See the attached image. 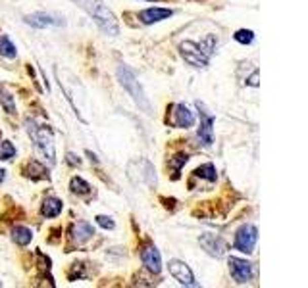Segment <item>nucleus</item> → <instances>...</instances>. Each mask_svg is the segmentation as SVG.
<instances>
[{
    "instance_id": "obj_20",
    "label": "nucleus",
    "mask_w": 308,
    "mask_h": 288,
    "mask_svg": "<svg viewBox=\"0 0 308 288\" xmlns=\"http://www.w3.org/2000/svg\"><path fill=\"white\" fill-rule=\"evenodd\" d=\"M25 175L27 177H31V179H47L48 177V173H47V169L41 165V163H37V162H31L25 167Z\"/></svg>"
},
{
    "instance_id": "obj_28",
    "label": "nucleus",
    "mask_w": 308,
    "mask_h": 288,
    "mask_svg": "<svg viewBox=\"0 0 308 288\" xmlns=\"http://www.w3.org/2000/svg\"><path fill=\"white\" fill-rule=\"evenodd\" d=\"M247 85L250 86H258V69H254V73L247 79Z\"/></svg>"
},
{
    "instance_id": "obj_6",
    "label": "nucleus",
    "mask_w": 308,
    "mask_h": 288,
    "mask_svg": "<svg viewBox=\"0 0 308 288\" xmlns=\"http://www.w3.org/2000/svg\"><path fill=\"white\" fill-rule=\"evenodd\" d=\"M179 52H181L183 60L187 62V64H191L195 67H206L208 66V58L202 54V50L199 48L197 42H192V40H185L179 44Z\"/></svg>"
},
{
    "instance_id": "obj_21",
    "label": "nucleus",
    "mask_w": 308,
    "mask_h": 288,
    "mask_svg": "<svg viewBox=\"0 0 308 288\" xmlns=\"http://www.w3.org/2000/svg\"><path fill=\"white\" fill-rule=\"evenodd\" d=\"M187 162H189V156H187V154H177V156L170 158V167L173 169V177H175V179L179 177V171H181V167Z\"/></svg>"
},
{
    "instance_id": "obj_15",
    "label": "nucleus",
    "mask_w": 308,
    "mask_h": 288,
    "mask_svg": "<svg viewBox=\"0 0 308 288\" xmlns=\"http://www.w3.org/2000/svg\"><path fill=\"white\" fill-rule=\"evenodd\" d=\"M93 234H95V229L87 221H77L71 229V238L75 240L77 244H83L89 238H93Z\"/></svg>"
},
{
    "instance_id": "obj_22",
    "label": "nucleus",
    "mask_w": 308,
    "mask_h": 288,
    "mask_svg": "<svg viewBox=\"0 0 308 288\" xmlns=\"http://www.w3.org/2000/svg\"><path fill=\"white\" fill-rule=\"evenodd\" d=\"M216 42H218V40H216V37H214V35H208L204 40H201V42H199V48H201L202 54L208 58V60H210V56L214 54V50H216Z\"/></svg>"
},
{
    "instance_id": "obj_2",
    "label": "nucleus",
    "mask_w": 308,
    "mask_h": 288,
    "mask_svg": "<svg viewBox=\"0 0 308 288\" xmlns=\"http://www.w3.org/2000/svg\"><path fill=\"white\" fill-rule=\"evenodd\" d=\"M118 79H120L122 86L129 92V96L135 100V104L139 106L146 115H152L150 100H148L146 94H144L143 86L139 85V81H137V75H135L133 69H131L129 66H125V64L118 66Z\"/></svg>"
},
{
    "instance_id": "obj_12",
    "label": "nucleus",
    "mask_w": 308,
    "mask_h": 288,
    "mask_svg": "<svg viewBox=\"0 0 308 288\" xmlns=\"http://www.w3.org/2000/svg\"><path fill=\"white\" fill-rule=\"evenodd\" d=\"M139 169V181L137 182H144L146 186H156V171H154V165L148 160H139V162H131Z\"/></svg>"
},
{
    "instance_id": "obj_16",
    "label": "nucleus",
    "mask_w": 308,
    "mask_h": 288,
    "mask_svg": "<svg viewBox=\"0 0 308 288\" xmlns=\"http://www.w3.org/2000/svg\"><path fill=\"white\" fill-rule=\"evenodd\" d=\"M62 202L58 200V198H47V200L43 202V215L45 217H56V215H60V211H62Z\"/></svg>"
},
{
    "instance_id": "obj_31",
    "label": "nucleus",
    "mask_w": 308,
    "mask_h": 288,
    "mask_svg": "<svg viewBox=\"0 0 308 288\" xmlns=\"http://www.w3.org/2000/svg\"><path fill=\"white\" fill-rule=\"evenodd\" d=\"M0 286H2V282H0Z\"/></svg>"
},
{
    "instance_id": "obj_10",
    "label": "nucleus",
    "mask_w": 308,
    "mask_h": 288,
    "mask_svg": "<svg viewBox=\"0 0 308 288\" xmlns=\"http://www.w3.org/2000/svg\"><path fill=\"white\" fill-rule=\"evenodd\" d=\"M229 271L231 277L235 278L239 284H245L252 278V265L247 259L241 258H229Z\"/></svg>"
},
{
    "instance_id": "obj_32",
    "label": "nucleus",
    "mask_w": 308,
    "mask_h": 288,
    "mask_svg": "<svg viewBox=\"0 0 308 288\" xmlns=\"http://www.w3.org/2000/svg\"><path fill=\"white\" fill-rule=\"evenodd\" d=\"M150 2H152V0H150Z\"/></svg>"
},
{
    "instance_id": "obj_14",
    "label": "nucleus",
    "mask_w": 308,
    "mask_h": 288,
    "mask_svg": "<svg viewBox=\"0 0 308 288\" xmlns=\"http://www.w3.org/2000/svg\"><path fill=\"white\" fill-rule=\"evenodd\" d=\"M172 16H173L172 10H166V8H148V10H143V12L139 14V19L143 21L144 25H150V23H158V21L172 18Z\"/></svg>"
},
{
    "instance_id": "obj_11",
    "label": "nucleus",
    "mask_w": 308,
    "mask_h": 288,
    "mask_svg": "<svg viewBox=\"0 0 308 288\" xmlns=\"http://www.w3.org/2000/svg\"><path fill=\"white\" fill-rule=\"evenodd\" d=\"M141 259H143L144 267L148 269L150 273L158 275L160 269H162V258H160V252L156 250V246H146V248L141 252Z\"/></svg>"
},
{
    "instance_id": "obj_24",
    "label": "nucleus",
    "mask_w": 308,
    "mask_h": 288,
    "mask_svg": "<svg viewBox=\"0 0 308 288\" xmlns=\"http://www.w3.org/2000/svg\"><path fill=\"white\" fill-rule=\"evenodd\" d=\"M233 38L241 42V44H250L252 40H254V33L250 31V29H239V31H235V35Z\"/></svg>"
},
{
    "instance_id": "obj_7",
    "label": "nucleus",
    "mask_w": 308,
    "mask_h": 288,
    "mask_svg": "<svg viewBox=\"0 0 308 288\" xmlns=\"http://www.w3.org/2000/svg\"><path fill=\"white\" fill-rule=\"evenodd\" d=\"M199 242H201V246L204 250H206V254H210L212 258H223L225 256V252H227V244L221 240V236H218V234H212V232H204V234H201V238H199Z\"/></svg>"
},
{
    "instance_id": "obj_5",
    "label": "nucleus",
    "mask_w": 308,
    "mask_h": 288,
    "mask_svg": "<svg viewBox=\"0 0 308 288\" xmlns=\"http://www.w3.org/2000/svg\"><path fill=\"white\" fill-rule=\"evenodd\" d=\"M197 108H199V114H201V127H199V138L204 146H210L214 142V115L208 114L206 106L202 102H197Z\"/></svg>"
},
{
    "instance_id": "obj_18",
    "label": "nucleus",
    "mask_w": 308,
    "mask_h": 288,
    "mask_svg": "<svg viewBox=\"0 0 308 288\" xmlns=\"http://www.w3.org/2000/svg\"><path fill=\"white\" fill-rule=\"evenodd\" d=\"M195 177H201V179H206V181L214 182L216 181V167L212 165V163H204V165H201V167H197L195 169V173H192Z\"/></svg>"
},
{
    "instance_id": "obj_27",
    "label": "nucleus",
    "mask_w": 308,
    "mask_h": 288,
    "mask_svg": "<svg viewBox=\"0 0 308 288\" xmlns=\"http://www.w3.org/2000/svg\"><path fill=\"white\" fill-rule=\"evenodd\" d=\"M96 223L102 227V229H114L115 223L112 221V217H106V215H96Z\"/></svg>"
},
{
    "instance_id": "obj_17",
    "label": "nucleus",
    "mask_w": 308,
    "mask_h": 288,
    "mask_svg": "<svg viewBox=\"0 0 308 288\" xmlns=\"http://www.w3.org/2000/svg\"><path fill=\"white\" fill-rule=\"evenodd\" d=\"M12 240L16 244H19V246H27L29 242L33 240V232L27 227H16V229L12 230Z\"/></svg>"
},
{
    "instance_id": "obj_3",
    "label": "nucleus",
    "mask_w": 308,
    "mask_h": 288,
    "mask_svg": "<svg viewBox=\"0 0 308 288\" xmlns=\"http://www.w3.org/2000/svg\"><path fill=\"white\" fill-rule=\"evenodd\" d=\"M29 134L33 136L35 140V146L37 150L45 158H48V162L54 163L56 162V154H54V140H52V133L48 129L47 125H35V123H29Z\"/></svg>"
},
{
    "instance_id": "obj_4",
    "label": "nucleus",
    "mask_w": 308,
    "mask_h": 288,
    "mask_svg": "<svg viewBox=\"0 0 308 288\" xmlns=\"http://www.w3.org/2000/svg\"><path fill=\"white\" fill-rule=\"evenodd\" d=\"M256 240H258V229L254 227V225H243L239 230H237V234H235V242H233V246L243 252V254H252L254 252V246H256Z\"/></svg>"
},
{
    "instance_id": "obj_1",
    "label": "nucleus",
    "mask_w": 308,
    "mask_h": 288,
    "mask_svg": "<svg viewBox=\"0 0 308 288\" xmlns=\"http://www.w3.org/2000/svg\"><path fill=\"white\" fill-rule=\"evenodd\" d=\"M77 6L81 10H85L91 18L95 19V23L100 27L102 33L106 35H120V25H118V19L112 14V10L106 6L102 0H73Z\"/></svg>"
},
{
    "instance_id": "obj_9",
    "label": "nucleus",
    "mask_w": 308,
    "mask_h": 288,
    "mask_svg": "<svg viewBox=\"0 0 308 288\" xmlns=\"http://www.w3.org/2000/svg\"><path fill=\"white\" fill-rule=\"evenodd\" d=\"M27 25L35 29H47V27H60L64 25V19L58 18V16H52V14H45V12H37V14H31V16H25L23 19Z\"/></svg>"
},
{
    "instance_id": "obj_8",
    "label": "nucleus",
    "mask_w": 308,
    "mask_h": 288,
    "mask_svg": "<svg viewBox=\"0 0 308 288\" xmlns=\"http://www.w3.org/2000/svg\"><path fill=\"white\" fill-rule=\"evenodd\" d=\"M168 269H170V275H172L179 284H183V286H197L195 277H192V271L189 269V265H187L185 261L172 259V261L168 263Z\"/></svg>"
},
{
    "instance_id": "obj_13",
    "label": "nucleus",
    "mask_w": 308,
    "mask_h": 288,
    "mask_svg": "<svg viewBox=\"0 0 308 288\" xmlns=\"http://www.w3.org/2000/svg\"><path fill=\"white\" fill-rule=\"evenodd\" d=\"M173 110H175V112H173V125H175V127H179V129H189V127H192L195 115H192V112L187 106L175 104Z\"/></svg>"
},
{
    "instance_id": "obj_19",
    "label": "nucleus",
    "mask_w": 308,
    "mask_h": 288,
    "mask_svg": "<svg viewBox=\"0 0 308 288\" xmlns=\"http://www.w3.org/2000/svg\"><path fill=\"white\" fill-rule=\"evenodd\" d=\"M0 56L10 58V60L18 56V50H16V46L12 44V40H10L6 35H2V37H0Z\"/></svg>"
},
{
    "instance_id": "obj_26",
    "label": "nucleus",
    "mask_w": 308,
    "mask_h": 288,
    "mask_svg": "<svg viewBox=\"0 0 308 288\" xmlns=\"http://www.w3.org/2000/svg\"><path fill=\"white\" fill-rule=\"evenodd\" d=\"M16 156V148L14 144L8 140H0V160H10Z\"/></svg>"
},
{
    "instance_id": "obj_23",
    "label": "nucleus",
    "mask_w": 308,
    "mask_h": 288,
    "mask_svg": "<svg viewBox=\"0 0 308 288\" xmlns=\"http://www.w3.org/2000/svg\"><path fill=\"white\" fill-rule=\"evenodd\" d=\"M69 188H71V192H75V194H89V192H91V184L87 181H83L81 177H73L71 182H69Z\"/></svg>"
},
{
    "instance_id": "obj_30",
    "label": "nucleus",
    "mask_w": 308,
    "mask_h": 288,
    "mask_svg": "<svg viewBox=\"0 0 308 288\" xmlns=\"http://www.w3.org/2000/svg\"><path fill=\"white\" fill-rule=\"evenodd\" d=\"M4 177H6V171H4V169H0V182L4 181Z\"/></svg>"
},
{
    "instance_id": "obj_29",
    "label": "nucleus",
    "mask_w": 308,
    "mask_h": 288,
    "mask_svg": "<svg viewBox=\"0 0 308 288\" xmlns=\"http://www.w3.org/2000/svg\"><path fill=\"white\" fill-rule=\"evenodd\" d=\"M67 163H69V165H79L81 160H79V156H75L73 152H69L67 154Z\"/></svg>"
},
{
    "instance_id": "obj_25",
    "label": "nucleus",
    "mask_w": 308,
    "mask_h": 288,
    "mask_svg": "<svg viewBox=\"0 0 308 288\" xmlns=\"http://www.w3.org/2000/svg\"><path fill=\"white\" fill-rule=\"evenodd\" d=\"M0 102L6 108L8 114H16V102H14V98H12V94H8L6 90H2V88H0Z\"/></svg>"
}]
</instances>
